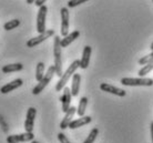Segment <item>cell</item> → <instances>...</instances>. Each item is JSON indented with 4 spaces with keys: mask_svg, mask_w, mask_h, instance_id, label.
I'll return each mask as SVG.
<instances>
[{
    "mask_svg": "<svg viewBox=\"0 0 153 143\" xmlns=\"http://www.w3.org/2000/svg\"><path fill=\"white\" fill-rule=\"evenodd\" d=\"M61 39L58 36H54L53 41V56H54V68H56V74L59 78L62 77V52H61Z\"/></svg>",
    "mask_w": 153,
    "mask_h": 143,
    "instance_id": "obj_1",
    "label": "cell"
},
{
    "mask_svg": "<svg viewBox=\"0 0 153 143\" xmlns=\"http://www.w3.org/2000/svg\"><path fill=\"white\" fill-rule=\"evenodd\" d=\"M78 68H80V60H74L69 66V68L65 70V73L62 74L60 80L57 82V84H56V91H61V90L65 89L67 82L70 80V78L73 77V74H74V72L76 71Z\"/></svg>",
    "mask_w": 153,
    "mask_h": 143,
    "instance_id": "obj_2",
    "label": "cell"
},
{
    "mask_svg": "<svg viewBox=\"0 0 153 143\" xmlns=\"http://www.w3.org/2000/svg\"><path fill=\"white\" fill-rule=\"evenodd\" d=\"M54 73H56V68H54V66H50L49 68H48V70H47L45 77L42 78L41 81H39L38 84L32 89V94L37 96V94H39L40 92H42L43 89L49 84V82L51 81V79H52V77L54 76Z\"/></svg>",
    "mask_w": 153,
    "mask_h": 143,
    "instance_id": "obj_3",
    "label": "cell"
},
{
    "mask_svg": "<svg viewBox=\"0 0 153 143\" xmlns=\"http://www.w3.org/2000/svg\"><path fill=\"white\" fill-rule=\"evenodd\" d=\"M121 83L128 87H151L153 79L150 78H122Z\"/></svg>",
    "mask_w": 153,
    "mask_h": 143,
    "instance_id": "obj_4",
    "label": "cell"
},
{
    "mask_svg": "<svg viewBox=\"0 0 153 143\" xmlns=\"http://www.w3.org/2000/svg\"><path fill=\"white\" fill-rule=\"evenodd\" d=\"M47 12H48V8L47 6H42L39 8L38 16H37V31L39 33H43L46 32V19H47Z\"/></svg>",
    "mask_w": 153,
    "mask_h": 143,
    "instance_id": "obj_5",
    "label": "cell"
},
{
    "mask_svg": "<svg viewBox=\"0 0 153 143\" xmlns=\"http://www.w3.org/2000/svg\"><path fill=\"white\" fill-rule=\"evenodd\" d=\"M54 35V31L52 29H50V30H47L46 32H43V33H39L37 37L35 38H31L30 40H28L27 41V47L28 48H33V47H37L38 44L42 43L43 41H46L47 39L50 38V37H52Z\"/></svg>",
    "mask_w": 153,
    "mask_h": 143,
    "instance_id": "obj_6",
    "label": "cell"
},
{
    "mask_svg": "<svg viewBox=\"0 0 153 143\" xmlns=\"http://www.w3.org/2000/svg\"><path fill=\"white\" fill-rule=\"evenodd\" d=\"M35 136L32 132H25L20 134H12L7 138V143H20V142H28L33 141Z\"/></svg>",
    "mask_w": 153,
    "mask_h": 143,
    "instance_id": "obj_7",
    "label": "cell"
},
{
    "mask_svg": "<svg viewBox=\"0 0 153 143\" xmlns=\"http://www.w3.org/2000/svg\"><path fill=\"white\" fill-rule=\"evenodd\" d=\"M36 116H37V109H35L33 107L28 109L27 116H26V121H25V130H26V132L33 131Z\"/></svg>",
    "mask_w": 153,
    "mask_h": 143,
    "instance_id": "obj_8",
    "label": "cell"
},
{
    "mask_svg": "<svg viewBox=\"0 0 153 143\" xmlns=\"http://www.w3.org/2000/svg\"><path fill=\"white\" fill-rule=\"evenodd\" d=\"M60 13H61V29H60V32H61L62 37H65V36L69 35V10L68 8H61L60 10Z\"/></svg>",
    "mask_w": 153,
    "mask_h": 143,
    "instance_id": "obj_9",
    "label": "cell"
},
{
    "mask_svg": "<svg viewBox=\"0 0 153 143\" xmlns=\"http://www.w3.org/2000/svg\"><path fill=\"white\" fill-rule=\"evenodd\" d=\"M100 89L102 90V91H104V92L111 93V94H114V96H118V97H126V91L123 89L117 88L114 85L105 83V82L100 84Z\"/></svg>",
    "mask_w": 153,
    "mask_h": 143,
    "instance_id": "obj_10",
    "label": "cell"
},
{
    "mask_svg": "<svg viewBox=\"0 0 153 143\" xmlns=\"http://www.w3.org/2000/svg\"><path fill=\"white\" fill-rule=\"evenodd\" d=\"M71 98H72L71 90L65 87V89H63V94H62L61 98H60V101H61V103H62V111L65 113L67 112L70 109V107H71V105H70V103H71Z\"/></svg>",
    "mask_w": 153,
    "mask_h": 143,
    "instance_id": "obj_11",
    "label": "cell"
},
{
    "mask_svg": "<svg viewBox=\"0 0 153 143\" xmlns=\"http://www.w3.org/2000/svg\"><path fill=\"white\" fill-rule=\"evenodd\" d=\"M23 83L22 79H15L13 81L11 82H8L7 84L2 85L1 88H0V92L2 93V94H7V93L11 92L13 90L18 89L19 87H21Z\"/></svg>",
    "mask_w": 153,
    "mask_h": 143,
    "instance_id": "obj_12",
    "label": "cell"
},
{
    "mask_svg": "<svg viewBox=\"0 0 153 143\" xmlns=\"http://www.w3.org/2000/svg\"><path fill=\"white\" fill-rule=\"evenodd\" d=\"M76 113V107H70V109L65 112V118L62 119L61 123H60V128L62 130H65V129L69 128V124L72 122V118L73 116Z\"/></svg>",
    "mask_w": 153,
    "mask_h": 143,
    "instance_id": "obj_13",
    "label": "cell"
},
{
    "mask_svg": "<svg viewBox=\"0 0 153 143\" xmlns=\"http://www.w3.org/2000/svg\"><path fill=\"white\" fill-rule=\"evenodd\" d=\"M92 48L90 46H85L83 48V52H82V57L80 60V68L81 69H87L90 63V57H91Z\"/></svg>",
    "mask_w": 153,
    "mask_h": 143,
    "instance_id": "obj_14",
    "label": "cell"
},
{
    "mask_svg": "<svg viewBox=\"0 0 153 143\" xmlns=\"http://www.w3.org/2000/svg\"><path fill=\"white\" fill-rule=\"evenodd\" d=\"M91 121H92L91 116H80V118L76 119V120H72V122L69 124V128L71 129V130H73V129H78V128H80V127H83V125L89 124Z\"/></svg>",
    "mask_w": 153,
    "mask_h": 143,
    "instance_id": "obj_15",
    "label": "cell"
},
{
    "mask_svg": "<svg viewBox=\"0 0 153 143\" xmlns=\"http://www.w3.org/2000/svg\"><path fill=\"white\" fill-rule=\"evenodd\" d=\"M80 37V31H72L70 35L65 36V37H63V38L61 39V48H67L68 46H70L71 43L76 40V39H78Z\"/></svg>",
    "mask_w": 153,
    "mask_h": 143,
    "instance_id": "obj_16",
    "label": "cell"
},
{
    "mask_svg": "<svg viewBox=\"0 0 153 143\" xmlns=\"http://www.w3.org/2000/svg\"><path fill=\"white\" fill-rule=\"evenodd\" d=\"M80 83H81V76L79 73H74L72 77V82H71V94L72 97H76L80 91Z\"/></svg>",
    "mask_w": 153,
    "mask_h": 143,
    "instance_id": "obj_17",
    "label": "cell"
},
{
    "mask_svg": "<svg viewBox=\"0 0 153 143\" xmlns=\"http://www.w3.org/2000/svg\"><path fill=\"white\" fill-rule=\"evenodd\" d=\"M23 69L22 63H10V64H6V66L2 67V72L4 73H11V72H17V71H20V70Z\"/></svg>",
    "mask_w": 153,
    "mask_h": 143,
    "instance_id": "obj_18",
    "label": "cell"
},
{
    "mask_svg": "<svg viewBox=\"0 0 153 143\" xmlns=\"http://www.w3.org/2000/svg\"><path fill=\"white\" fill-rule=\"evenodd\" d=\"M88 105V98L87 97H82L79 101V105L76 108V113L79 116H83L84 112H85V108Z\"/></svg>",
    "mask_w": 153,
    "mask_h": 143,
    "instance_id": "obj_19",
    "label": "cell"
},
{
    "mask_svg": "<svg viewBox=\"0 0 153 143\" xmlns=\"http://www.w3.org/2000/svg\"><path fill=\"white\" fill-rule=\"evenodd\" d=\"M45 63L43 62H39L36 68V79L37 81H41L42 78L45 77Z\"/></svg>",
    "mask_w": 153,
    "mask_h": 143,
    "instance_id": "obj_20",
    "label": "cell"
},
{
    "mask_svg": "<svg viewBox=\"0 0 153 143\" xmlns=\"http://www.w3.org/2000/svg\"><path fill=\"white\" fill-rule=\"evenodd\" d=\"M153 70V61L149 62V63H146V64H144L143 66V68L142 69L139 70L138 74L140 76L141 78H144V76H146V74H149L151 71Z\"/></svg>",
    "mask_w": 153,
    "mask_h": 143,
    "instance_id": "obj_21",
    "label": "cell"
},
{
    "mask_svg": "<svg viewBox=\"0 0 153 143\" xmlns=\"http://www.w3.org/2000/svg\"><path fill=\"white\" fill-rule=\"evenodd\" d=\"M98 136H99V129H98V128H93L91 130V132L89 133L88 138L84 140L83 143H93Z\"/></svg>",
    "mask_w": 153,
    "mask_h": 143,
    "instance_id": "obj_22",
    "label": "cell"
},
{
    "mask_svg": "<svg viewBox=\"0 0 153 143\" xmlns=\"http://www.w3.org/2000/svg\"><path fill=\"white\" fill-rule=\"evenodd\" d=\"M19 24H20V20L13 19V20H10V21H8V22L4 23V30L9 31V30H12V29H16Z\"/></svg>",
    "mask_w": 153,
    "mask_h": 143,
    "instance_id": "obj_23",
    "label": "cell"
},
{
    "mask_svg": "<svg viewBox=\"0 0 153 143\" xmlns=\"http://www.w3.org/2000/svg\"><path fill=\"white\" fill-rule=\"evenodd\" d=\"M151 61H153V51L150 54H148V56H144L143 58L139 59V64L143 66V64H146V63H149Z\"/></svg>",
    "mask_w": 153,
    "mask_h": 143,
    "instance_id": "obj_24",
    "label": "cell"
},
{
    "mask_svg": "<svg viewBox=\"0 0 153 143\" xmlns=\"http://www.w3.org/2000/svg\"><path fill=\"white\" fill-rule=\"evenodd\" d=\"M88 0H69L68 1V7L69 8H74L79 4H83V2H87Z\"/></svg>",
    "mask_w": 153,
    "mask_h": 143,
    "instance_id": "obj_25",
    "label": "cell"
},
{
    "mask_svg": "<svg viewBox=\"0 0 153 143\" xmlns=\"http://www.w3.org/2000/svg\"><path fill=\"white\" fill-rule=\"evenodd\" d=\"M58 140L60 141V143H71L69 141V139L65 136V134H63L62 132H60V133L58 134Z\"/></svg>",
    "mask_w": 153,
    "mask_h": 143,
    "instance_id": "obj_26",
    "label": "cell"
},
{
    "mask_svg": "<svg viewBox=\"0 0 153 143\" xmlns=\"http://www.w3.org/2000/svg\"><path fill=\"white\" fill-rule=\"evenodd\" d=\"M47 0H36L35 1V4L37 7H42V6H45V2H46Z\"/></svg>",
    "mask_w": 153,
    "mask_h": 143,
    "instance_id": "obj_27",
    "label": "cell"
},
{
    "mask_svg": "<svg viewBox=\"0 0 153 143\" xmlns=\"http://www.w3.org/2000/svg\"><path fill=\"white\" fill-rule=\"evenodd\" d=\"M150 128H151V139H152V143H153V122H151Z\"/></svg>",
    "mask_w": 153,
    "mask_h": 143,
    "instance_id": "obj_28",
    "label": "cell"
},
{
    "mask_svg": "<svg viewBox=\"0 0 153 143\" xmlns=\"http://www.w3.org/2000/svg\"><path fill=\"white\" fill-rule=\"evenodd\" d=\"M36 0H26V2H27L28 4H35Z\"/></svg>",
    "mask_w": 153,
    "mask_h": 143,
    "instance_id": "obj_29",
    "label": "cell"
},
{
    "mask_svg": "<svg viewBox=\"0 0 153 143\" xmlns=\"http://www.w3.org/2000/svg\"><path fill=\"white\" fill-rule=\"evenodd\" d=\"M150 48H151V50H152V51H153V42H152V43H151V47H150Z\"/></svg>",
    "mask_w": 153,
    "mask_h": 143,
    "instance_id": "obj_30",
    "label": "cell"
},
{
    "mask_svg": "<svg viewBox=\"0 0 153 143\" xmlns=\"http://www.w3.org/2000/svg\"><path fill=\"white\" fill-rule=\"evenodd\" d=\"M31 143H39L38 141H35V140H33V141H31Z\"/></svg>",
    "mask_w": 153,
    "mask_h": 143,
    "instance_id": "obj_31",
    "label": "cell"
},
{
    "mask_svg": "<svg viewBox=\"0 0 153 143\" xmlns=\"http://www.w3.org/2000/svg\"><path fill=\"white\" fill-rule=\"evenodd\" d=\"M152 2H153V0H152Z\"/></svg>",
    "mask_w": 153,
    "mask_h": 143,
    "instance_id": "obj_32",
    "label": "cell"
}]
</instances>
